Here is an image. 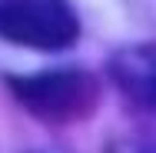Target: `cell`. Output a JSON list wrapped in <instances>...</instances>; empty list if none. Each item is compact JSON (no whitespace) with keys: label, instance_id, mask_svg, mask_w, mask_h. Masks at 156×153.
I'll use <instances>...</instances> for the list:
<instances>
[{"label":"cell","instance_id":"cell-2","mask_svg":"<svg viewBox=\"0 0 156 153\" xmlns=\"http://www.w3.org/2000/svg\"><path fill=\"white\" fill-rule=\"evenodd\" d=\"M66 0H0V37L33 50H63L76 40Z\"/></svg>","mask_w":156,"mask_h":153},{"label":"cell","instance_id":"cell-1","mask_svg":"<svg viewBox=\"0 0 156 153\" xmlns=\"http://www.w3.org/2000/svg\"><path fill=\"white\" fill-rule=\"evenodd\" d=\"M17 100L43 120H80L96 103V80L83 70H50L33 77H10Z\"/></svg>","mask_w":156,"mask_h":153}]
</instances>
